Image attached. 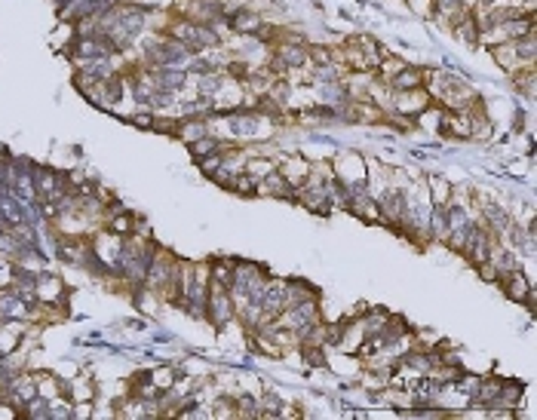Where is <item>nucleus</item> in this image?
<instances>
[{"label": "nucleus", "mask_w": 537, "mask_h": 420, "mask_svg": "<svg viewBox=\"0 0 537 420\" xmlns=\"http://www.w3.org/2000/svg\"><path fill=\"white\" fill-rule=\"evenodd\" d=\"M406 203H409V200L402 197V190H384V193L378 197L381 218H384V221L399 224V221H402V215H406Z\"/></svg>", "instance_id": "obj_1"}, {"label": "nucleus", "mask_w": 537, "mask_h": 420, "mask_svg": "<svg viewBox=\"0 0 537 420\" xmlns=\"http://www.w3.org/2000/svg\"><path fill=\"white\" fill-rule=\"evenodd\" d=\"M390 83H393V89H396V92H415V89L424 83V74L418 71V68L402 65L399 71H396V74L390 77Z\"/></svg>", "instance_id": "obj_2"}, {"label": "nucleus", "mask_w": 537, "mask_h": 420, "mask_svg": "<svg viewBox=\"0 0 537 420\" xmlns=\"http://www.w3.org/2000/svg\"><path fill=\"white\" fill-rule=\"evenodd\" d=\"M314 298H316V289L314 285H307L304 279H292V283H286V307L301 304V301H314Z\"/></svg>", "instance_id": "obj_3"}, {"label": "nucleus", "mask_w": 537, "mask_h": 420, "mask_svg": "<svg viewBox=\"0 0 537 420\" xmlns=\"http://www.w3.org/2000/svg\"><path fill=\"white\" fill-rule=\"evenodd\" d=\"M501 283H503V292H507L513 301H525V294L531 292V285H528V279L522 276V270H513V273L503 276Z\"/></svg>", "instance_id": "obj_4"}, {"label": "nucleus", "mask_w": 537, "mask_h": 420, "mask_svg": "<svg viewBox=\"0 0 537 420\" xmlns=\"http://www.w3.org/2000/svg\"><path fill=\"white\" fill-rule=\"evenodd\" d=\"M307 61V50H301V46H283L277 56V71H286V68H298Z\"/></svg>", "instance_id": "obj_5"}, {"label": "nucleus", "mask_w": 537, "mask_h": 420, "mask_svg": "<svg viewBox=\"0 0 537 420\" xmlns=\"http://www.w3.org/2000/svg\"><path fill=\"white\" fill-rule=\"evenodd\" d=\"M457 37L466 43H479V22L473 19V15H464V19L457 22Z\"/></svg>", "instance_id": "obj_6"}, {"label": "nucleus", "mask_w": 537, "mask_h": 420, "mask_svg": "<svg viewBox=\"0 0 537 420\" xmlns=\"http://www.w3.org/2000/svg\"><path fill=\"white\" fill-rule=\"evenodd\" d=\"M221 147H224V144H218L215 138H206V135H203V138H197V142H191V153H193L197 160H206L209 153L221 151Z\"/></svg>", "instance_id": "obj_7"}, {"label": "nucleus", "mask_w": 537, "mask_h": 420, "mask_svg": "<svg viewBox=\"0 0 537 420\" xmlns=\"http://www.w3.org/2000/svg\"><path fill=\"white\" fill-rule=\"evenodd\" d=\"M485 218H488V224H492V227L497 230V233H503L510 227V215L503 212V209H497V206H485Z\"/></svg>", "instance_id": "obj_8"}, {"label": "nucleus", "mask_w": 537, "mask_h": 420, "mask_svg": "<svg viewBox=\"0 0 537 420\" xmlns=\"http://www.w3.org/2000/svg\"><path fill=\"white\" fill-rule=\"evenodd\" d=\"M430 188H433V200L439 206H446L448 203V184L442 181V178H430Z\"/></svg>", "instance_id": "obj_9"}, {"label": "nucleus", "mask_w": 537, "mask_h": 420, "mask_svg": "<svg viewBox=\"0 0 537 420\" xmlns=\"http://www.w3.org/2000/svg\"><path fill=\"white\" fill-rule=\"evenodd\" d=\"M233 28H237V31H258V19H255V15L240 13L237 19H233Z\"/></svg>", "instance_id": "obj_10"}, {"label": "nucleus", "mask_w": 537, "mask_h": 420, "mask_svg": "<svg viewBox=\"0 0 537 420\" xmlns=\"http://www.w3.org/2000/svg\"><path fill=\"white\" fill-rule=\"evenodd\" d=\"M129 230H132V218L129 215H117L111 221V233H117V237H120V233H129Z\"/></svg>", "instance_id": "obj_11"}, {"label": "nucleus", "mask_w": 537, "mask_h": 420, "mask_svg": "<svg viewBox=\"0 0 537 420\" xmlns=\"http://www.w3.org/2000/svg\"><path fill=\"white\" fill-rule=\"evenodd\" d=\"M240 411H243V414H249V417H261V408H258V402L255 399H240Z\"/></svg>", "instance_id": "obj_12"}, {"label": "nucleus", "mask_w": 537, "mask_h": 420, "mask_svg": "<svg viewBox=\"0 0 537 420\" xmlns=\"http://www.w3.org/2000/svg\"><path fill=\"white\" fill-rule=\"evenodd\" d=\"M436 6H439L442 13H451V10H457V6H464V0H436Z\"/></svg>", "instance_id": "obj_13"}, {"label": "nucleus", "mask_w": 537, "mask_h": 420, "mask_svg": "<svg viewBox=\"0 0 537 420\" xmlns=\"http://www.w3.org/2000/svg\"><path fill=\"white\" fill-rule=\"evenodd\" d=\"M151 123H154L151 114H138V117H135V126H151Z\"/></svg>", "instance_id": "obj_14"}]
</instances>
